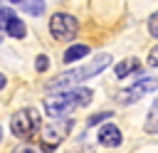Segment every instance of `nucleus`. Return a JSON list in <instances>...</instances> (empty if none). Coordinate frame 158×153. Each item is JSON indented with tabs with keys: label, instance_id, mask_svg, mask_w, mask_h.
<instances>
[{
	"label": "nucleus",
	"instance_id": "obj_16",
	"mask_svg": "<svg viewBox=\"0 0 158 153\" xmlns=\"http://www.w3.org/2000/svg\"><path fill=\"white\" fill-rule=\"evenodd\" d=\"M111 116V111H104V114H96V116H91V123H99L101 118H109Z\"/></svg>",
	"mask_w": 158,
	"mask_h": 153
},
{
	"label": "nucleus",
	"instance_id": "obj_18",
	"mask_svg": "<svg viewBox=\"0 0 158 153\" xmlns=\"http://www.w3.org/2000/svg\"><path fill=\"white\" fill-rule=\"evenodd\" d=\"M12 2H22V0H12Z\"/></svg>",
	"mask_w": 158,
	"mask_h": 153
},
{
	"label": "nucleus",
	"instance_id": "obj_14",
	"mask_svg": "<svg viewBox=\"0 0 158 153\" xmlns=\"http://www.w3.org/2000/svg\"><path fill=\"white\" fill-rule=\"evenodd\" d=\"M67 153H91V148H89L86 143H84V146H81V143H77V146H74V148H69Z\"/></svg>",
	"mask_w": 158,
	"mask_h": 153
},
{
	"label": "nucleus",
	"instance_id": "obj_7",
	"mask_svg": "<svg viewBox=\"0 0 158 153\" xmlns=\"http://www.w3.org/2000/svg\"><path fill=\"white\" fill-rule=\"evenodd\" d=\"M2 27H5V32H7L10 37H17V39H20V37H25V32H27V30H25V22H22L20 17H12V20H7Z\"/></svg>",
	"mask_w": 158,
	"mask_h": 153
},
{
	"label": "nucleus",
	"instance_id": "obj_11",
	"mask_svg": "<svg viewBox=\"0 0 158 153\" xmlns=\"http://www.w3.org/2000/svg\"><path fill=\"white\" fill-rule=\"evenodd\" d=\"M20 5H22L25 12H30V15H42V12H44V2H42V0H22Z\"/></svg>",
	"mask_w": 158,
	"mask_h": 153
},
{
	"label": "nucleus",
	"instance_id": "obj_9",
	"mask_svg": "<svg viewBox=\"0 0 158 153\" xmlns=\"http://www.w3.org/2000/svg\"><path fill=\"white\" fill-rule=\"evenodd\" d=\"M136 69H138V59H123V62H118V64H116V69H114V72H116V76H118V79H123V76H128V74H131V72H136Z\"/></svg>",
	"mask_w": 158,
	"mask_h": 153
},
{
	"label": "nucleus",
	"instance_id": "obj_4",
	"mask_svg": "<svg viewBox=\"0 0 158 153\" xmlns=\"http://www.w3.org/2000/svg\"><path fill=\"white\" fill-rule=\"evenodd\" d=\"M69 128H72V121H52V123H47L44 128H42V146L47 148V151H52V148H57L62 141H64V136L69 133Z\"/></svg>",
	"mask_w": 158,
	"mask_h": 153
},
{
	"label": "nucleus",
	"instance_id": "obj_12",
	"mask_svg": "<svg viewBox=\"0 0 158 153\" xmlns=\"http://www.w3.org/2000/svg\"><path fill=\"white\" fill-rule=\"evenodd\" d=\"M148 32H151L153 37H158V10L148 17Z\"/></svg>",
	"mask_w": 158,
	"mask_h": 153
},
{
	"label": "nucleus",
	"instance_id": "obj_17",
	"mask_svg": "<svg viewBox=\"0 0 158 153\" xmlns=\"http://www.w3.org/2000/svg\"><path fill=\"white\" fill-rule=\"evenodd\" d=\"M12 153H35L32 148H17V151H12Z\"/></svg>",
	"mask_w": 158,
	"mask_h": 153
},
{
	"label": "nucleus",
	"instance_id": "obj_2",
	"mask_svg": "<svg viewBox=\"0 0 158 153\" xmlns=\"http://www.w3.org/2000/svg\"><path fill=\"white\" fill-rule=\"evenodd\" d=\"M40 123H42V118L35 109H20L10 118V131L17 138H32L35 131H40Z\"/></svg>",
	"mask_w": 158,
	"mask_h": 153
},
{
	"label": "nucleus",
	"instance_id": "obj_8",
	"mask_svg": "<svg viewBox=\"0 0 158 153\" xmlns=\"http://www.w3.org/2000/svg\"><path fill=\"white\" fill-rule=\"evenodd\" d=\"M89 54V47L86 44H72L67 52H64V62L69 64V62H77V59H84Z\"/></svg>",
	"mask_w": 158,
	"mask_h": 153
},
{
	"label": "nucleus",
	"instance_id": "obj_3",
	"mask_svg": "<svg viewBox=\"0 0 158 153\" xmlns=\"http://www.w3.org/2000/svg\"><path fill=\"white\" fill-rule=\"evenodd\" d=\"M49 32L57 39H74L79 32V22H77V17H72L67 12H54L49 20Z\"/></svg>",
	"mask_w": 158,
	"mask_h": 153
},
{
	"label": "nucleus",
	"instance_id": "obj_1",
	"mask_svg": "<svg viewBox=\"0 0 158 153\" xmlns=\"http://www.w3.org/2000/svg\"><path fill=\"white\" fill-rule=\"evenodd\" d=\"M89 101H91L89 86H77V89H69V91H62V94H49V96H44V114L57 118V116H64L72 109L86 106Z\"/></svg>",
	"mask_w": 158,
	"mask_h": 153
},
{
	"label": "nucleus",
	"instance_id": "obj_10",
	"mask_svg": "<svg viewBox=\"0 0 158 153\" xmlns=\"http://www.w3.org/2000/svg\"><path fill=\"white\" fill-rule=\"evenodd\" d=\"M146 131L148 133H158V99H156V104L151 106V111L146 116Z\"/></svg>",
	"mask_w": 158,
	"mask_h": 153
},
{
	"label": "nucleus",
	"instance_id": "obj_6",
	"mask_svg": "<svg viewBox=\"0 0 158 153\" xmlns=\"http://www.w3.org/2000/svg\"><path fill=\"white\" fill-rule=\"evenodd\" d=\"M99 143H101V146H109V148L118 146V143H121V131H118L114 123H104V126L99 128Z\"/></svg>",
	"mask_w": 158,
	"mask_h": 153
},
{
	"label": "nucleus",
	"instance_id": "obj_5",
	"mask_svg": "<svg viewBox=\"0 0 158 153\" xmlns=\"http://www.w3.org/2000/svg\"><path fill=\"white\" fill-rule=\"evenodd\" d=\"M156 89H158V79L148 76V79H141V81H136L133 86L123 89V94H118V101H121V104H131V101H136V99H141L143 94L156 91Z\"/></svg>",
	"mask_w": 158,
	"mask_h": 153
},
{
	"label": "nucleus",
	"instance_id": "obj_13",
	"mask_svg": "<svg viewBox=\"0 0 158 153\" xmlns=\"http://www.w3.org/2000/svg\"><path fill=\"white\" fill-rule=\"evenodd\" d=\"M47 67H49V59H47L44 54H40V57L35 59V69H37V72H44Z\"/></svg>",
	"mask_w": 158,
	"mask_h": 153
},
{
	"label": "nucleus",
	"instance_id": "obj_15",
	"mask_svg": "<svg viewBox=\"0 0 158 153\" xmlns=\"http://www.w3.org/2000/svg\"><path fill=\"white\" fill-rule=\"evenodd\" d=\"M148 64H151V67H158V44L151 49V54H148Z\"/></svg>",
	"mask_w": 158,
	"mask_h": 153
}]
</instances>
